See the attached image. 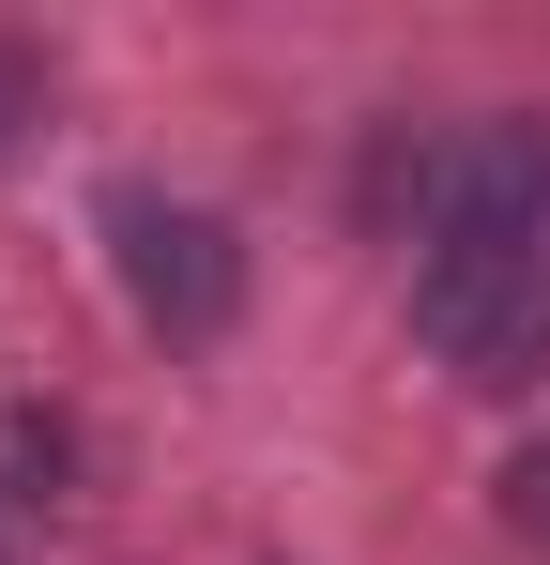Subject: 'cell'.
<instances>
[{
  "mask_svg": "<svg viewBox=\"0 0 550 565\" xmlns=\"http://www.w3.org/2000/svg\"><path fill=\"white\" fill-rule=\"evenodd\" d=\"M413 337L474 397L550 382V107L458 122L413 214Z\"/></svg>",
  "mask_w": 550,
  "mask_h": 565,
  "instance_id": "6da1fadb",
  "label": "cell"
},
{
  "mask_svg": "<svg viewBox=\"0 0 550 565\" xmlns=\"http://www.w3.org/2000/svg\"><path fill=\"white\" fill-rule=\"evenodd\" d=\"M15 107H31V62H15V46H0V138H15Z\"/></svg>",
  "mask_w": 550,
  "mask_h": 565,
  "instance_id": "277c9868",
  "label": "cell"
},
{
  "mask_svg": "<svg viewBox=\"0 0 550 565\" xmlns=\"http://www.w3.org/2000/svg\"><path fill=\"white\" fill-rule=\"evenodd\" d=\"M505 535L550 551V444H536V459H505Z\"/></svg>",
  "mask_w": 550,
  "mask_h": 565,
  "instance_id": "3957f363",
  "label": "cell"
},
{
  "mask_svg": "<svg viewBox=\"0 0 550 565\" xmlns=\"http://www.w3.org/2000/svg\"><path fill=\"white\" fill-rule=\"evenodd\" d=\"M107 245H123V290H138V321H154L169 352H214V337L245 321V245H230V214L123 184L107 199Z\"/></svg>",
  "mask_w": 550,
  "mask_h": 565,
  "instance_id": "7a4b0ae2",
  "label": "cell"
}]
</instances>
